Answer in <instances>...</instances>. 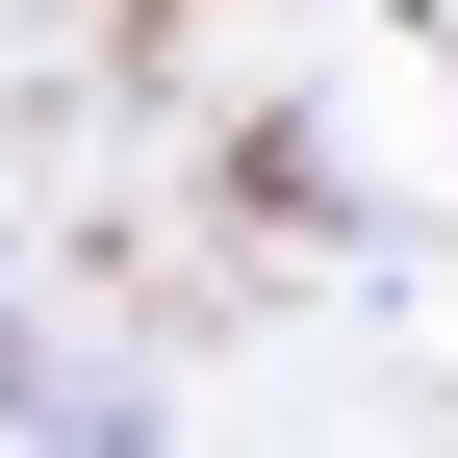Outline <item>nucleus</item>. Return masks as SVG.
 <instances>
[{"label": "nucleus", "instance_id": "nucleus-1", "mask_svg": "<svg viewBox=\"0 0 458 458\" xmlns=\"http://www.w3.org/2000/svg\"><path fill=\"white\" fill-rule=\"evenodd\" d=\"M0 433H26V458H153V433H128V408H102V382L26 331V280H0Z\"/></svg>", "mask_w": 458, "mask_h": 458}]
</instances>
